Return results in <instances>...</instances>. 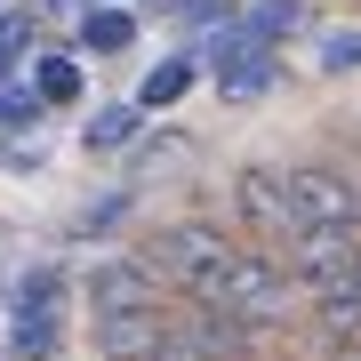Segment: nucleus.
Wrapping results in <instances>:
<instances>
[{"mask_svg": "<svg viewBox=\"0 0 361 361\" xmlns=\"http://www.w3.org/2000/svg\"><path fill=\"white\" fill-rule=\"evenodd\" d=\"M0 80H8V56H0Z\"/></svg>", "mask_w": 361, "mask_h": 361, "instance_id": "nucleus-17", "label": "nucleus"}, {"mask_svg": "<svg viewBox=\"0 0 361 361\" xmlns=\"http://www.w3.org/2000/svg\"><path fill=\"white\" fill-rule=\"evenodd\" d=\"M241 217L257 233H273V241H289V233H305V225H353L361 201L329 177V169H249L241 177Z\"/></svg>", "mask_w": 361, "mask_h": 361, "instance_id": "nucleus-2", "label": "nucleus"}, {"mask_svg": "<svg viewBox=\"0 0 361 361\" xmlns=\"http://www.w3.org/2000/svg\"><path fill=\"white\" fill-rule=\"evenodd\" d=\"M265 80H273V49H241L217 65V97H257Z\"/></svg>", "mask_w": 361, "mask_h": 361, "instance_id": "nucleus-7", "label": "nucleus"}, {"mask_svg": "<svg viewBox=\"0 0 361 361\" xmlns=\"http://www.w3.org/2000/svg\"><path fill=\"white\" fill-rule=\"evenodd\" d=\"M145 361H225V353H201L193 337H177V329H161V345L145 353Z\"/></svg>", "mask_w": 361, "mask_h": 361, "instance_id": "nucleus-14", "label": "nucleus"}, {"mask_svg": "<svg viewBox=\"0 0 361 361\" xmlns=\"http://www.w3.org/2000/svg\"><path fill=\"white\" fill-rule=\"evenodd\" d=\"M137 305H161V273L145 257H104L89 273V313H137Z\"/></svg>", "mask_w": 361, "mask_h": 361, "instance_id": "nucleus-4", "label": "nucleus"}, {"mask_svg": "<svg viewBox=\"0 0 361 361\" xmlns=\"http://www.w3.org/2000/svg\"><path fill=\"white\" fill-rule=\"evenodd\" d=\"M56 8H104V0H56Z\"/></svg>", "mask_w": 361, "mask_h": 361, "instance_id": "nucleus-16", "label": "nucleus"}, {"mask_svg": "<svg viewBox=\"0 0 361 361\" xmlns=\"http://www.w3.org/2000/svg\"><path fill=\"white\" fill-rule=\"evenodd\" d=\"M137 40V16L129 8H113V0H104V8H80V49L89 56H121Z\"/></svg>", "mask_w": 361, "mask_h": 361, "instance_id": "nucleus-6", "label": "nucleus"}, {"mask_svg": "<svg viewBox=\"0 0 361 361\" xmlns=\"http://www.w3.org/2000/svg\"><path fill=\"white\" fill-rule=\"evenodd\" d=\"M297 16H305L297 0H257V8L241 16V25H249V40H265V49H273L281 32H297Z\"/></svg>", "mask_w": 361, "mask_h": 361, "instance_id": "nucleus-10", "label": "nucleus"}, {"mask_svg": "<svg viewBox=\"0 0 361 361\" xmlns=\"http://www.w3.org/2000/svg\"><path fill=\"white\" fill-rule=\"evenodd\" d=\"M322 65H329V73H353V65H361V32H329V40H322Z\"/></svg>", "mask_w": 361, "mask_h": 361, "instance_id": "nucleus-13", "label": "nucleus"}, {"mask_svg": "<svg viewBox=\"0 0 361 361\" xmlns=\"http://www.w3.org/2000/svg\"><path fill=\"white\" fill-rule=\"evenodd\" d=\"M8 345L25 361H56V345H65V273H56V265H32L25 281H16Z\"/></svg>", "mask_w": 361, "mask_h": 361, "instance_id": "nucleus-3", "label": "nucleus"}, {"mask_svg": "<svg viewBox=\"0 0 361 361\" xmlns=\"http://www.w3.org/2000/svg\"><path fill=\"white\" fill-rule=\"evenodd\" d=\"M137 137V104H104V113L89 121V153H113V145Z\"/></svg>", "mask_w": 361, "mask_h": 361, "instance_id": "nucleus-11", "label": "nucleus"}, {"mask_svg": "<svg viewBox=\"0 0 361 361\" xmlns=\"http://www.w3.org/2000/svg\"><path fill=\"white\" fill-rule=\"evenodd\" d=\"M185 89H193V65H185V56H169V65H153V73H145L137 104H145V113H161V104H177Z\"/></svg>", "mask_w": 361, "mask_h": 361, "instance_id": "nucleus-8", "label": "nucleus"}, {"mask_svg": "<svg viewBox=\"0 0 361 361\" xmlns=\"http://www.w3.org/2000/svg\"><path fill=\"white\" fill-rule=\"evenodd\" d=\"M169 16H209V0H161Z\"/></svg>", "mask_w": 361, "mask_h": 361, "instance_id": "nucleus-15", "label": "nucleus"}, {"mask_svg": "<svg viewBox=\"0 0 361 361\" xmlns=\"http://www.w3.org/2000/svg\"><path fill=\"white\" fill-rule=\"evenodd\" d=\"M161 305H137V313H97V353L104 361H145L161 345Z\"/></svg>", "mask_w": 361, "mask_h": 361, "instance_id": "nucleus-5", "label": "nucleus"}, {"mask_svg": "<svg viewBox=\"0 0 361 361\" xmlns=\"http://www.w3.org/2000/svg\"><path fill=\"white\" fill-rule=\"evenodd\" d=\"M32 97H40V104H73V97H80V65H73V56H40Z\"/></svg>", "mask_w": 361, "mask_h": 361, "instance_id": "nucleus-9", "label": "nucleus"}, {"mask_svg": "<svg viewBox=\"0 0 361 361\" xmlns=\"http://www.w3.org/2000/svg\"><path fill=\"white\" fill-rule=\"evenodd\" d=\"M40 121V97L32 89H0V129H32Z\"/></svg>", "mask_w": 361, "mask_h": 361, "instance_id": "nucleus-12", "label": "nucleus"}, {"mask_svg": "<svg viewBox=\"0 0 361 361\" xmlns=\"http://www.w3.org/2000/svg\"><path fill=\"white\" fill-rule=\"evenodd\" d=\"M153 273H177L209 313H233V322H281L289 313V273L265 265L257 249H233L209 225H169L153 241Z\"/></svg>", "mask_w": 361, "mask_h": 361, "instance_id": "nucleus-1", "label": "nucleus"}]
</instances>
